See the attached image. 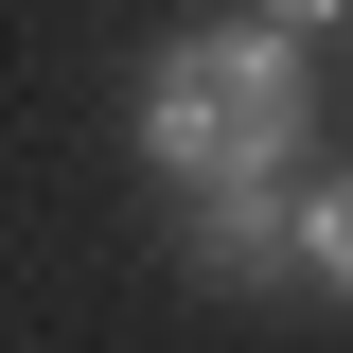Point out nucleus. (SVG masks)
<instances>
[{
    "label": "nucleus",
    "instance_id": "nucleus-1",
    "mask_svg": "<svg viewBox=\"0 0 353 353\" xmlns=\"http://www.w3.org/2000/svg\"><path fill=\"white\" fill-rule=\"evenodd\" d=\"M301 124H318V71H301L283 18H194V36H159V71H141V159H159L176 194L301 176Z\"/></svg>",
    "mask_w": 353,
    "mask_h": 353
},
{
    "label": "nucleus",
    "instance_id": "nucleus-2",
    "mask_svg": "<svg viewBox=\"0 0 353 353\" xmlns=\"http://www.w3.org/2000/svg\"><path fill=\"white\" fill-rule=\"evenodd\" d=\"M301 265V176H212L194 194V283H283Z\"/></svg>",
    "mask_w": 353,
    "mask_h": 353
},
{
    "label": "nucleus",
    "instance_id": "nucleus-3",
    "mask_svg": "<svg viewBox=\"0 0 353 353\" xmlns=\"http://www.w3.org/2000/svg\"><path fill=\"white\" fill-rule=\"evenodd\" d=\"M301 283H336V301H353V159L301 176Z\"/></svg>",
    "mask_w": 353,
    "mask_h": 353
},
{
    "label": "nucleus",
    "instance_id": "nucleus-4",
    "mask_svg": "<svg viewBox=\"0 0 353 353\" xmlns=\"http://www.w3.org/2000/svg\"><path fill=\"white\" fill-rule=\"evenodd\" d=\"M248 18H283V36H353V0H248Z\"/></svg>",
    "mask_w": 353,
    "mask_h": 353
}]
</instances>
